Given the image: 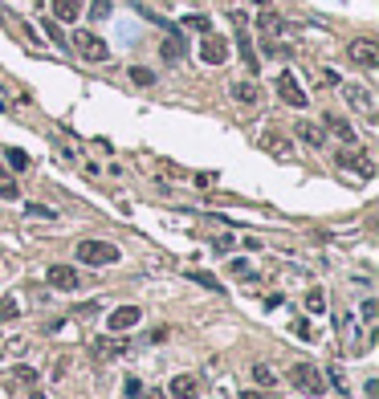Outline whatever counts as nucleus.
<instances>
[{
    "label": "nucleus",
    "instance_id": "f257e3e1",
    "mask_svg": "<svg viewBox=\"0 0 379 399\" xmlns=\"http://www.w3.org/2000/svg\"><path fill=\"white\" fill-rule=\"evenodd\" d=\"M74 253H78V261L82 265H94V269H106V265H119V245H110V241H94V236H86L74 245Z\"/></svg>",
    "mask_w": 379,
    "mask_h": 399
},
{
    "label": "nucleus",
    "instance_id": "f03ea898",
    "mask_svg": "<svg viewBox=\"0 0 379 399\" xmlns=\"http://www.w3.org/2000/svg\"><path fill=\"white\" fill-rule=\"evenodd\" d=\"M286 379L294 383L302 396H327V375H322V367H314V362H294L290 371H286Z\"/></svg>",
    "mask_w": 379,
    "mask_h": 399
},
{
    "label": "nucleus",
    "instance_id": "7ed1b4c3",
    "mask_svg": "<svg viewBox=\"0 0 379 399\" xmlns=\"http://www.w3.org/2000/svg\"><path fill=\"white\" fill-rule=\"evenodd\" d=\"M74 49L82 53L86 61H94V65H98V61H110V45L102 41L98 33H90V29H82V33H74Z\"/></svg>",
    "mask_w": 379,
    "mask_h": 399
},
{
    "label": "nucleus",
    "instance_id": "20e7f679",
    "mask_svg": "<svg viewBox=\"0 0 379 399\" xmlns=\"http://www.w3.org/2000/svg\"><path fill=\"white\" fill-rule=\"evenodd\" d=\"M273 90H278V98H282L286 106H294V110H302V106L310 102V98H306V90L298 86V78L290 74V70H282V74H278V82H273Z\"/></svg>",
    "mask_w": 379,
    "mask_h": 399
},
{
    "label": "nucleus",
    "instance_id": "39448f33",
    "mask_svg": "<svg viewBox=\"0 0 379 399\" xmlns=\"http://www.w3.org/2000/svg\"><path fill=\"white\" fill-rule=\"evenodd\" d=\"M347 61H355L359 70H376L379 65V45L371 37H359V41L347 45Z\"/></svg>",
    "mask_w": 379,
    "mask_h": 399
},
{
    "label": "nucleus",
    "instance_id": "423d86ee",
    "mask_svg": "<svg viewBox=\"0 0 379 399\" xmlns=\"http://www.w3.org/2000/svg\"><path fill=\"white\" fill-rule=\"evenodd\" d=\"M45 285H49V289H57V294H74L82 281H78V269H74V265H49Z\"/></svg>",
    "mask_w": 379,
    "mask_h": 399
},
{
    "label": "nucleus",
    "instance_id": "0eeeda50",
    "mask_svg": "<svg viewBox=\"0 0 379 399\" xmlns=\"http://www.w3.org/2000/svg\"><path fill=\"white\" fill-rule=\"evenodd\" d=\"M139 322H143V310H139V306H115L110 318H106V330H110V334H126V330H135Z\"/></svg>",
    "mask_w": 379,
    "mask_h": 399
},
{
    "label": "nucleus",
    "instance_id": "6e6552de",
    "mask_svg": "<svg viewBox=\"0 0 379 399\" xmlns=\"http://www.w3.org/2000/svg\"><path fill=\"white\" fill-rule=\"evenodd\" d=\"M335 163H338V167H355L363 179L376 176V163H371V155H367V151H347V147H342V151L335 155Z\"/></svg>",
    "mask_w": 379,
    "mask_h": 399
},
{
    "label": "nucleus",
    "instance_id": "1a4fd4ad",
    "mask_svg": "<svg viewBox=\"0 0 379 399\" xmlns=\"http://www.w3.org/2000/svg\"><path fill=\"white\" fill-rule=\"evenodd\" d=\"M342 98H347V102H351L359 114H367V119L376 114V98H371V90H367V86H359V82H347V86H342Z\"/></svg>",
    "mask_w": 379,
    "mask_h": 399
},
{
    "label": "nucleus",
    "instance_id": "9d476101",
    "mask_svg": "<svg viewBox=\"0 0 379 399\" xmlns=\"http://www.w3.org/2000/svg\"><path fill=\"white\" fill-rule=\"evenodd\" d=\"M200 57H204L208 65H224V61H229V41H224L220 33H204V41H200Z\"/></svg>",
    "mask_w": 379,
    "mask_h": 399
},
{
    "label": "nucleus",
    "instance_id": "9b49d317",
    "mask_svg": "<svg viewBox=\"0 0 379 399\" xmlns=\"http://www.w3.org/2000/svg\"><path fill=\"white\" fill-rule=\"evenodd\" d=\"M338 334H342V347H347L351 355H363V338H359L355 314H338Z\"/></svg>",
    "mask_w": 379,
    "mask_h": 399
},
{
    "label": "nucleus",
    "instance_id": "f8f14e48",
    "mask_svg": "<svg viewBox=\"0 0 379 399\" xmlns=\"http://www.w3.org/2000/svg\"><path fill=\"white\" fill-rule=\"evenodd\" d=\"M168 396L171 399H196L200 396V379H196V375H175L168 383Z\"/></svg>",
    "mask_w": 379,
    "mask_h": 399
},
{
    "label": "nucleus",
    "instance_id": "ddd939ff",
    "mask_svg": "<svg viewBox=\"0 0 379 399\" xmlns=\"http://www.w3.org/2000/svg\"><path fill=\"white\" fill-rule=\"evenodd\" d=\"M184 53H188V41H184V33L168 29V37H164V45H159V57H164V61H184Z\"/></svg>",
    "mask_w": 379,
    "mask_h": 399
},
{
    "label": "nucleus",
    "instance_id": "4468645a",
    "mask_svg": "<svg viewBox=\"0 0 379 399\" xmlns=\"http://www.w3.org/2000/svg\"><path fill=\"white\" fill-rule=\"evenodd\" d=\"M261 147H265L269 155H278V159L294 155V143H290L286 134H278V131H261Z\"/></svg>",
    "mask_w": 379,
    "mask_h": 399
},
{
    "label": "nucleus",
    "instance_id": "2eb2a0df",
    "mask_svg": "<svg viewBox=\"0 0 379 399\" xmlns=\"http://www.w3.org/2000/svg\"><path fill=\"white\" fill-rule=\"evenodd\" d=\"M126 351H130V347H126L123 334H106V338L94 342V355L98 358H115V355H126Z\"/></svg>",
    "mask_w": 379,
    "mask_h": 399
},
{
    "label": "nucleus",
    "instance_id": "dca6fc26",
    "mask_svg": "<svg viewBox=\"0 0 379 399\" xmlns=\"http://www.w3.org/2000/svg\"><path fill=\"white\" fill-rule=\"evenodd\" d=\"M25 351H29L25 334H0V358H21Z\"/></svg>",
    "mask_w": 379,
    "mask_h": 399
},
{
    "label": "nucleus",
    "instance_id": "f3484780",
    "mask_svg": "<svg viewBox=\"0 0 379 399\" xmlns=\"http://www.w3.org/2000/svg\"><path fill=\"white\" fill-rule=\"evenodd\" d=\"M49 8H53V21H78V12H82V0H49Z\"/></svg>",
    "mask_w": 379,
    "mask_h": 399
},
{
    "label": "nucleus",
    "instance_id": "a211bd4d",
    "mask_svg": "<svg viewBox=\"0 0 379 399\" xmlns=\"http://www.w3.org/2000/svg\"><path fill=\"white\" fill-rule=\"evenodd\" d=\"M322 123H327V127H331V131H335L338 139H342V143H347V147H355V127H351V123H347V119H338V114H327V119H322Z\"/></svg>",
    "mask_w": 379,
    "mask_h": 399
},
{
    "label": "nucleus",
    "instance_id": "6ab92c4d",
    "mask_svg": "<svg viewBox=\"0 0 379 399\" xmlns=\"http://www.w3.org/2000/svg\"><path fill=\"white\" fill-rule=\"evenodd\" d=\"M237 49H241V57H245V65H249V74H257V65H261V57H257V49H253V41H249V33H245V29L237 33Z\"/></svg>",
    "mask_w": 379,
    "mask_h": 399
},
{
    "label": "nucleus",
    "instance_id": "aec40b11",
    "mask_svg": "<svg viewBox=\"0 0 379 399\" xmlns=\"http://www.w3.org/2000/svg\"><path fill=\"white\" fill-rule=\"evenodd\" d=\"M233 98H237L241 106H257L261 90H257V82H237V86H233Z\"/></svg>",
    "mask_w": 379,
    "mask_h": 399
},
{
    "label": "nucleus",
    "instance_id": "412c9836",
    "mask_svg": "<svg viewBox=\"0 0 379 399\" xmlns=\"http://www.w3.org/2000/svg\"><path fill=\"white\" fill-rule=\"evenodd\" d=\"M294 131H298V139H302V143H310V147H322V127H314V123H298Z\"/></svg>",
    "mask_w": 379,
    "mask_h": 399
},
{
    "label": "nucleus",
    "instance_id": "4be33fe9",
    "mask_svg": "<svg viewBox=\"0 0 379 399\" xmlns=\"http://www.w3.org/2000/svg\"><path fill=\"white\" fill-rule=\"evenodd\" d=\"M21 196V187H17V179L8 176L4 167H0V200H17Z\"/></svg>",
    "mask_w": 379,
    "mask_h": 399
},
{
    "label": "nucleus",
    "instance_id": "5701e85b",
    "mask_svg": "<svg viewBox=\"0 0 379 399\" xmlns=\"http://www.w3.org/2000/svg\"><path fill=\"white\" fill-rule=\"evenodd\" d=\"M17 314H21V298H17V294L0 298V322H8V318H17Z\"/></svg>",
    "mask_w": 379,
    "mask_h": 399
},
{
    "label": "nucleus",
    "instance_id": "b1692460",
    "mask_svg": "<svg viewBox=\"0 0 379 399\" xmlns=\"http://www.w3.org/2000/svg\"><path fill=\"white\" fill-rule=\"evenodd\" d=\"M4 155H8V167H12V172H29V155H25L21 147H8Z\"/></svg>",
    "mask_w": 379,
    "mask_h": 399
},
{
    "label": "nucleus",
    "instance_id": "393cba45",
    "mask_svg": "<svg viewBox=\"0 0 379 399\" xmlns=\"http://www.w3.org/2000/svg\"><path fill=\"white\" fill-rule=\"evenodd\" d=\"M306 310H310V314H322V310H327V294H322L318 285L306 294Z\"/></svg>",
    "mask_w": 379,
    "mask_h": 399
},
{
    "label": "nucleus",
    "instance_id": "a878e982",
    "mask_svg": "<svg viewBox=\"0 0 379 399\" xmlns=\"http://www.w3.org/2000/svg\"><path fill=\"white\" fill-rule=\"evenodd\" d=\"M188 277H192L196 285H204V289H224V285H220L212 273H204V269H188Z\"/></svg>",
    "mask_w": 379,
    "mask_h": 399
},
{
    "label": "nucleus",
    "instance_id": "bb28decb",
    "mask_svg": "<svg viewBox=\"0 0 379 399\" xmlns=\"http://www.w3.org/2000/svg\"><path fill=\"white\" fill-rule=\"evenodd\" d=\"M25 216H33V221H57V212L45 208V204H25Z\"/></svg>",
    "mask_w": 379,
    "mask_h": 399
},
{
    "label": "nucleus",
    "instance_id": "cd10ccee",
    "mask_svg": "<svg viewBox=\"0 0 379 399\" xmlns=\"http://www.w3.org/2000/svg\"><path fill=\"white\" fill-rule=\"evenodd\" d=\"M130 82H135V86H151V82H155V74H151V70H143V65H130Z\"/></svg>",
    "mask_w": 379,
    "mask_h": 399
},
{
    "label": "nucleus",
    "instance_id": "c85d7f7f",
    "mask_svg": "<svg viewBox=\"0 0 379 399\" xmlns=\"http://www.w3.org/2000/svg\"><path fill=\"white\" fill-rule=\"evenodd\" d=\"M12 383H37V371H33V367H17V371H12Z\"/></svg>",
    "mask_w": 379,
    "mask_h": 399
},
{
    "label": "nucleus",
    "instance_id": "c756f323",
    "mask_svg": "<svg viewBox=\"0 0 379 399\" xmlns=\"http://www.w3.org/2000/svg\"><path fill=\"white\" fill-rule=\"evenodd\" d=\"M253 379H257V383H265V387H273V371H269L265 362H257V367H253Z\"/></svg>",
    "mask_w": 379,
    "mask_h": 399
},
{
    "label": "nucleus",
    "instance_id": "7c9ffc66",
    "mask_svg": "<svg viewBox=\"0 0 379 399\" xmlns=\"http://www.w3.org/2000/svg\"><path fill=\"white\" fill-rule=\"evenodd\" d=\"M90 17H94V21H102V17H110V0H94V8H90Z\"/></svg>",
    "mask_w": 379,
    "mask_h": 399
},
{
    "label": "nucleus",
    "instance_id": "2f4dec72",
    "mask_svg": "<svg viewBox=\"0 0 379 399\" xmlns=\"http://www.w3.org/2000/svg\"><path fill=\"white\" fill-rule=\"evenodd\" d=\"M45 33H49V37H53V45H66V33H61V29H57V25H53V17H49V21H45Z\"/></svg>",
    "mask_w": 379,
    "mask_h": 399
},
{
    "label": "nucleus",
    "instance_id": "473e14b6",
    "mask_svg": "<svg viewBox=\"0 0 379 399\" xmlns=\"http://www.w3.org/2000/svg\"><path fill=\"white\" fill-rule=\"evenodd\" d=\"M98 310H102V302H86V306H78V310H74V318H82V322H86L90 314H98Z\"/></svg>",
    "mask_w": 379,
    "mask_h": 399
},
{
    "label": "nucleus",
    "instance_id": "72a5a7b5",
    "mask_svg": "<svg viewBox=\"0 0 379 399\" xmlns=\"http://www.w3.org/2000/svg\"><path fill=\"white\" fill-rule=\"evenodd\" d=\"M376 314H379V302L367 298V302H363V322H376Z\"/></svg>",
    "mask_w": 379,
    "mask_h": 399
},
{
    "label": "nucleus",
    "instance_id": "f704fd0d",
    "mask_svg": "<svg viewBox=\"0 0 379 399\" xmlns=\"http://www.w3.org/2000/svg\"><path fill=\"white\" fill-rule=\"evenodd\" d=\"M184 25H188V29H200V33H208V17H188Z\"/></svg>",
    "mask_w": 379,
    "mask_h": 399
},
{
    "label": "nucleus",
    "instance_id": "c9c22d12",
    "mask_svg": "<svg viewBox=\"0 0 379 399\" xmlns=\"http://www.w3.org/2000/svg\"><path fill=\"white\" fill-rule=\"evenodd\" d=\"M241 399H282L278 391H241Z\"/></svg>",
    "mask_w": 379,
    "mask_h": 399
},
{
    "label": "nucleus",
    "instance_id": "e433bc0d",
    "mask_svg": "<svg viewBox=\"0 0 379 399\" xmlns=\"http://www.w3.org/2000/svg\"><path fill=\"white\" fill-rule=\"evenodd\" d=\"M233 273H237V277H249V281H253V269H249V261H233Z\"/></svg>",
    "mask_w": 379,
    "mask_h": 399
},
{
    "label": "nucleus",
    "instance_id": "4c0bfd02",
    "mask_svg": "<svg viewBox=\"0 0 379 399\" xmlns=\"http://www.w3.org/2000/svg\"><path fill=\"white\" fill-rule=\"evenodd\" d=\"M126 396L139 399V396H143V383H139V379H126Z\"/></svg>",
    "mask_w": 379,
    "mask_h": 399
},
{
    "label": "nucleus",
    "instance_id": "58836bf2",
    "mask_svg": "<svg viewBox=\"0 0 379 399\" xmlns=\"http://www.w3.org/2000/svg\"><path fill=\"white\" fill-rule=\"evenodd\" d=\"M294 334H298V338H314V330H310V322H294Z\"/></svg>",
    "mask_w": 379,
    "mask_h": 399
},
{
    "label": "nucleus",
    "instance_id": "ea45409f",
    "mask_svg": "<svg viewBox=\"0 0 379 399\" xmlns=\"http://www.w3.org/2000/svg\"><path fill=\"white\" fill-rule=\"evenodd\" d=\"M331 379H335V387H338V391L347 396V379H342V371H338V367H331Z\"/></svg>",
    "mask_w": 379,
    "mask_h": 399
},
{
    "label": "nucleus",
    "instance_id": "a19ab883",
    "mask_svg": "<svg viewBox=\"0 0 379 399\" xmlns=\"http://www.w3.org/2000/svg\"><path fill=\"white\" fill-rule=\"evenodd\" d=\"M233 249V236H216V253H229Z\"/></svg>",
    "mask_w": 379,
    "mask_h": 399
},
{
    "label": "nucleus",
    "instance_id": "79ce46f5",
    "mask_svg": "<svg viewBox=\"0 0 379 399\" xmlns=\"http://www.w3.org/2000/svg\"><path fill=\"white\" fill-rule=\"evenodd\" d=\"M147 399H164V396H159V391H151V396H147Z\"/></svg>",
    "mask_w": 379,
    "mask_h": 399
}]
</instances>
